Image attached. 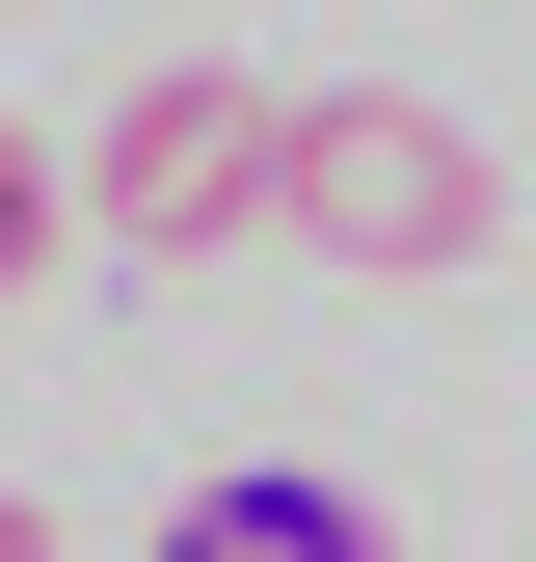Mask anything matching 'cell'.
<instances>
[{
    "mask_svg": "<svg viewBox=\"0 0 536 562\" xmlns=\"http://www.w3.org/2000/svg\"><path fill=\"white\" fill-rule=\"evenodd\" d=\"M376 509L349 482H295V456H242V482H188V562H349Z\"/></svg>",
    "mask_w": 536,
    "mask_h": 562,
    "instance_id": "3957f363",
    "label": "cell"
},
{
    "mask_svg": "<svg viewBox=\"0 0 536 562\" xmlns=\"http://www.w3.org/2000/svg\"><path fill=\"white\" fill-rule=\"evenodd\" d=\"M0 562H54V509H27V482H0Z\"/></svg>",
    "mask_w": 536,
    "mask_h": 562,
    "instance_id": "5b68a950",
    "label": "cell"
},
{
    "mask_svg": "<svg viewBox=\"0 0 536 562\" xmlns=\"http://www.w3.org/2000/svg\"><path fill=\"white\" fill-rule=\"evenodd\" d=\"M268 241L349 268V295H456V268L510 241V161L429 81H322V108H268Z\"/></svg>",
    "mask_w": 536,
    "mask_h": 562,
    "instance_id": "6da1fadb",
    "label": "cell"
},
{
    "mask_svg": "<svg viewBox=\"0 0 536 562\" xmlns=\"http://www.w3.org/2000/svg\"><path fill=\"white\" fill-rule=\"evenodd\" d=\"M54 241H81V188H54L27 134H0V295H54Z\"/></svg>",
    "mask_w": 536,
    "mask_h": 562,
    "instance_id": "277c9868",
    "label": "cell"
},
{
    "mask_svg": "<svg viewBox=\"0 0 536 562\" xmlns=\"http://www.w3.org/2000/svg\"><path fill=\"white\" fill-rule=\"evenodd\" d=\"M81 215H108L134 268H215V241H268V81H242V54H161V81L108 108Z\"/></svg>",
    "mask_w": 536,
    "mask_h": 562,
    "instance_id": "7a4b0ae2",
    "label": "cell"
}]
</instances>
